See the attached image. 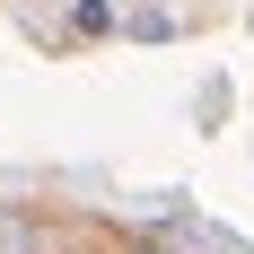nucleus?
I'll use <instances>...</instances> for the list:
<instances>
[{"instance_id": "nucleus-1", "label": "nucleus", "mask_w": 254, "mask_h": 254, "mask_svg": "<svg viewBox=\"0 0 254 254\" xmlns=\"http://www.w3.org/2000/svg\"><path fill=\"white\" fill-rule=\"evenodd\" d=\"M70 26L79 35H114L123 18H114V0H70Z\"/></svg>"}, {"instance_id": "nucleus-3", "label": "nucleus", "mask_w": 254, "mask_h": 254, "mask_svg": "<svg viewBox=\"0 0 254 254\" xmlns=\"http://www.w3.org/2000/svg\"><path fill=\"white\" fill-rule=\"evenodd\" d=\"M219 254H246V246H237V237H219Z\"/></svg>"}, {"instance_id": "nucleus-2", "label": "nucleus", "mask_w": 254, "mask_h": 254, "mask_svg": "<svg viewBox=\"0 0 254 254\" xmlns=\"http://www.w3.org/2000/svg\"><path fill=\"white\" fill-rule=\"evenodd\" d=\"M0 254H26V228H18V219H0Z\"/></svg>"}]
</instances>
